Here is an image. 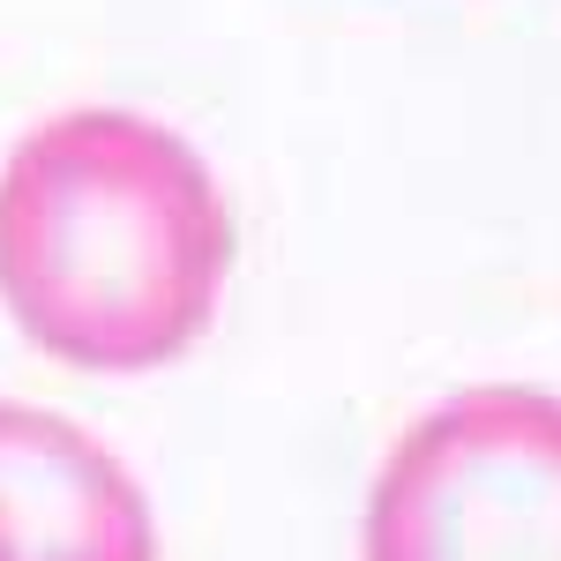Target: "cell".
<instances>
[{
  "label": "cell",
  "mask_w": 561,
  "mask_h": 561,
  "mask_svg": "<svg viewBox=\"0 0 561 561\" xmlns=\"http://www.w3.org/2000/svg\"><path fill=\"white\" fill-rule=\"evenodd\" d=\"M232 210L203 150L150 113L76 105L0 165V307L83 375L173 367L217 322Z\"/></svg>",
  "instance_id": "1"
},
{
  "label": "cell",
  "mask_w": 561,
  "mask_h": 561,
  "mask_svg": "<svg viewBox=\"0 0 561 561\" xmlns=\"http://www.w3.org/2000/svg\"><path fill=\"white\" fill-rule=\"evenodd\" d=\"M0 561H158V524L90 427L0 404Z\"/></svg>",
  "instance_id": "3"
},
{
  "label": "cell",
  "mask_w": 561,
  "mask_h": 561,
  "mask_svg": "<svg viewBox=\"0 0 561 561\" xmlns=\"http://www.w3.org/2000/svg\"><path fill=\"white\" fill-rule=\"evenodd\" d=\"M359 561H561V397L479 382L397 434Z\"/></svg>",
  "instance_id": "2"
}]
</instances>
